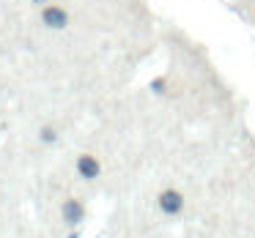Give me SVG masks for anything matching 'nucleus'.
<instances>
[{
    "label": "nucleus",
    "instance_id": "obj_1",
    "mask_svg": "<svg viewBox=\"0 0 255 238\" xmlns=\"http://www.w3.org/2000/svg\"><path fill=\"white\" fill-rule=\"evenodd\" d=\"M41 14V25H44L47 30H66L69 25H72V14H69L66 6H61V3H47L44 8H39Z\"/></svg>",
    "mask_w": 255,
    "mask_h": 238
},
{
    "label": "nucleus",
    "instance_id": "obj_2",
    "mask_svg": "<svg viewBox=\"0 0 255 238\" xmlns=\"http://www.w3.org/2000/svg\"><path fill=\"white\" fill-rule=\"evenodd\" d=\"M159 208L165 211V214H178V211L184 208V197L176 189H167V192L159 194Z\"/></svg>",
    "mask_w": 255,
    "mask_h": 238
},
{
    "label": "nucleus",
    "instance_id": "obj_3",
    "mask_svg": "<svg viewBox=\"0 0 255 238\" xmlns=\"http://www.w3.org/2000/svg\"><path fill=\"white\" fill-rule=\"evenodd\" d=\"M99 170H102V167H99V159H96V156L83 154L77 159V172L83 178H96V175H99Z\"/></svg>",
    "mask_w": 255,
    "mask_h": 238
},
{
    "label": "nucleus",
    "instance_id": "obj_4",
    "mask_svg": "<svg viewBox=\"0 0 255 238\" xmlns=\"http://www.w3.org/2000/svg\"><path fill=\"white\" fill-rule=\"evenodd\" d=\"M63 219L72 222V225L83 219V203H80V200H66V203H63Z\"/></svg>",
    "mask_w": 255,
    "mask_h": 238
},
{
    "label": "nucleus",
    "instance_id": "obj_5",
    "mask_svg": "<svg viewBox=\"0 0 255 238\" xmlns=\"http://www.w3.org/2000/svg\"><path fill=\"white\" fill-rule=\"evenodd\" d=\"M39 137H41V143H55L58 134H55V129H52V126H41Z\"/></svg>",
    "mask_w": 255,
    "mask_h": 238
},
{
    "label": "nucleus",
    "instance_id": "obj_6",
    "mask_svg": "<svg viewBox=\"0 0 255 238\" xmlns=\"http://www.w3.org/2000/svg\"><path fill=\"white\" fill-rule=\"evenodd\" d=\"M50 0H30V6H36V8H44Z\"/></svg>",
    "mask_w": 255,
    "mask_h": 238
}]
</instances>
